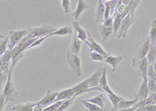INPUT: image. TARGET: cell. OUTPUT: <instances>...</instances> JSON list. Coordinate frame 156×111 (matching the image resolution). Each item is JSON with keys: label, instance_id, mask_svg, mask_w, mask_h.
Instances as JSON below:
<instances>
[{"label": "cell", "instance_id": "cell-2", "mask_svg": "<svg viewBox=\"0 0 156 111\" xmlns=\"http://www.w3.org/2000/svg\"><path fill=\"white\" fill-rule=\"evenodd\" d=\"M23 55V52H22L21 54H20L17 57L12 59V63L10 64V70H9V74H8L7 81L5 84V85L3 86V92H2V94H3L5 98V102H6V103L9 102H14L15 98L17 96V91H16L14 86H13L12 82V71L13 70V67H14L16 63L20 58H22Z\"/></svg>", "mask_w": 156, "mask_h": 111}, {"label": "cell", "instance_id": "cell-45", "mask_svg": "<svg viewBox=\"0 0 156 111\" xmlns=\"http://www.w3.org/2000/svg\"><path fill=\"white\" fill-rule=\"evenodd\" d=\"M153 67H154V70H155V72H156V61L154 63V64H153Z\"/></svg>", "mask_w": 156, "mask_h": 111}, {"label": "cell", "instance_id": "cell-22", "mask_svg": "<svg viewBox=\"0 0 156 111\" xmlns=\"http://www.w3.org/2000/svg\"><path fill=\"white\" fill-rule=\"evenodd\" d=\"M87 102H91V103H94L95 105H98L100 107L103 108L104 109V106H105V96L103 93H98L95 97L92 98H89V99H86Z\"/></svg>", "mask_w": 156, "mask_h": 111}, {"label": "cell", "instance_id": "cell-44", "mask_svg": "<svg viewBox=\"0 0 156 111\" xmlns=\"http://www.w3.org/2000/svg\"><path fill=\"white\" fill-rule=\"evenodd\" d=\"M33 111H43V109L42 107H41V106L37 102V104H36L35 106H34V108H33Z\"/></svg>", "mask_w": 156, "mask_h": 111}, {"label": "cell", "instance_id": "cell-40", "mask_svg": "<svg viewBox=\"0 0 156 111\" xmlns=\"http://www.w3.org/2000/svg\"><path fill=\"white\" fill-rule=\"evenodd\" d=\"M139 111H156V104L154 105H147L143 107L139 108Z\"/></svg>", "mask_w": 156, "mask_h": 111}, {"label": "cell", "instance_id": "cell-17", "mask_svg": "<svg viewBox=\"0 0 156 111\" xmlns=\"http://www.w3.org/2000/svg\"><path fill=\"white\" fill-rule=\"evenodd\" d=\"M156 104V93H151L149 94L147 98L144 99V100H140L136 104H135L133 106L135 109H139L140 107H143L144 106H147V105H154Z\"/></svg>", "mask_w": 156, "mask_h": 111}, {"label": "cell", "instance_id": "cell-28", "mask_svg": "<svg viewBox=\"0 0 156 111\" xmlns=\"http://www.w3.org/2000/svg\"><path fill=\"white\" fill-rule=\"evenodd\" d=\"M81 103L84 106L87 111H106L105 109L100 107L95 104L87 102V100H82Z\"/></svg>", "mask_w": 156, "mask_h": 111}, {"label": "cell", "instance_id": "cell-19", "mask_svg": "<svg viewBox=\"0 0 156 111\" xmlns=\"http://www.w3.org/2000/svg\"><path fill=\"white\" fill-rule=\"evenodd\" d=\"M80 47H81V41L80 39H78L77 37H76V32H75L73 34V38L72 39V42H71V45L68 51L71 53L78 55L79 52H80Z\"/></svg>", "mask_w": 156, "mask_h": 111}, {"label": "cell", "instance_id": "cell-36", "mask_svg": "<svg viewBox=\"0 0 156 111\" xmlns=\"http://www.w3.org/2000/svg\"><path fill=\"white\" fill-rule=\"evenodd\" d=\"M148 78V77H147ZM147 86H148V90L150 91V93H156V81L152 80L151 78H148L147 81Z\"/></svg>", "mask_w": 156, "mask_h": 111}, {"label": "cell", "instance_id": "cell-9", "mask_svg": "<svg viewBox=\"0 0 156 111\" xmlns=\"http://www.w3.org/2000/svg\"><path fill=\"white\" fill-rule=\"evenodd\" d=\"M58 94V91H52L51 90H48L45 95L39 102H37V103L42 108L51 105L52 103L55 102V99H56Z\"/></svg>", "mask_w": 156, "mask_h": 111}, {"label": "cell", "instance_id": "cell-46", "mask_svg": "<svg viewBox=\"0 0 156 111\" xmlns=\"http://www.w3.org/2000/svg\"><path fill=\"white\" fill-rule=\"evenodd\" d=\"M110 1H112V0H103V2H110Z\"/></svg>", "mask_w": 156, "mask_h": 111}, {"label": "cell", "instance_id": "cell-5", "mask_svg": "<svg viewBox=\"0 0 156 111\" xmlns=\"http://www.w3.org/2000/svg\"><path fill=\"white\" fill-rule=\"evenodd\" d=\"M150 44H151V40H150L149 36H147V37L143 38L135 47L134 58L141 59L146 57V56L149 51V48H150Z\"/></svg>", "mask_w": 156, "mask_h": 111}, {"label": "cell", "instance_id": "cell-39", "mask_svg": "<svg viewBox=\"0 0 156 111\" xmlns=\"http://www.w3.org/2000/svg\"><path fill=\"white\" fill-rule=\"evenodd\" d=\"M69 5H70L69 0H62L61 6H62V8L63 9L65 13H68L69 11Z\"/></svg>", "mask_w": 156, "mask_h": 111}, {"label": "cell", "instance_id": "cell-20", "mask_svg": "<svg viewBox=\"0 0 156 111\" xmlns=\"http://www.w3.org/2000/svg\"><path fill=\"white\" fill-rule=\"evenodd\" d=\"M73 95H74V90H73V88L62 90L61 91H58V94L56 97L55 102H58V101L61 100H66V99L73 98Z\"/></svg>", "mask_w": 156, "mask_h": 111}, {"label": "cell", "instance_id": "cell-14", "mask_svg": "<svg viewBox=\"0 0 156 111\" xmlns=\"http://www.w3.org/2000/svg\"><path fill=\"white\" fill-rule=\"evenodd\" d=\"M105 3L103 2V0H98V7L95 14L96 23H101L104 22V20H105Z\"/></svg>", "mask_w": 156, "mask_h": 111}, {"label": "cell", "instance_id": "cell-26", "mask_svg": "<svg viewBox=\"0 0 156 111\" xmlns=\"http://www.w3.org/2000/svg\"><path fill=\"white\" fill-rule=\"evenodd\" d=\"M37 102H27L24 104H18L12 108V111H33V108Z\"/></svg>", "mask_w": 156, "mask_h": 111}, {"label": "cell", "instance_id": "cell-18", "mask_svg": "<svg viewBox=\"0 0 156 111\" xmlns=\"http://www.w3.org/2000/svg\"><path fill=\"white\" fill-rule=\"evenodd\" d=\"M100 34L102 38V41H106L110 37L113 36V27L112 26H105V25H98Z\"/></svg>", "mask_w": 156, "mask_h": 111}, {"label": "cell", "instance_id": "cell-3", "mask_svg": "<svg viewBox=\"0 0 156 111\" xmlns=\"http://www.w3.org/2000/svg\"><path fill=\"white\" fill-rule=\"evenodd\" d=\"M27 30H28V32L24 37L27 39H30V38H41L43 36L49 34L55 31L56 29L50 25H42L38 27H29Z\"/></svg>", "mask_w": 156, "mask_h": 111}, {"label": "cell", "instance_id": "cell-24", "mask_svg": "<svg viewBox=\"0 0 156 111\" xmlns=\"http://www.w3.org/2000/svg\"><path fill=\"white\" fill-rule=\"evenodd\" d=\"M89 5L86 3L83 0H78V4L77 6H76V10L72 13V16L75 18V19H77L80 15L81 14V13L83 10H85L86 9H88Z\"/></svg>", "mask_w": 156, "mask_h": 111}, {"label": "cell", "instance_id": "cell-12", "mask_svg": "<svg viewBox=\"0 0 156 111\" xmlns=\"http://www.w3.org/2000/svg\"><path fill=\"white\" fill-rule=\"evenodd\" d=\"M73 90H74V95L73 97L79 96V95H83V94L87 93L89 91V81L88 78L85 79L84 81H83L82 82H80V84H76L74 87H73Z\"/></svg>", "mask_w": 156, "mask_h": 111}, {"label": "cell", "instance_id": "cell-15", "mask_svg": "<svg viewBox=\"0 0 156 111\" xmlns=\"http://www.w3.org/2000/svg\"><path fill=\"white\" fill-rule=\"evenodd\" d=\"M139 102V99L137 97L134 96L133 99L131 100H128V99H122V100L119 101L117 104V106L115 108H112V109H128V108L133 107L135 104H136Z\"/></svg>", "mask_w": 156, "mask_h": 111}, {"label": "cell", "instance_id": "cell-41", "mask_svg": "<svg viewBox=\"0 0 156 111\" xmlns=\"http://www.w3.org/2000/svg\"><path fill=\"white\" fill-rule=\"evenodd\" d=\"M5 103H6V102H5V96H4L3 94L1 93V95H0V111L3 110L4 106H5Z\"/></svg>", "mask_w": 156, "mask_h": 111}, {"label": "cell", "instance_id": "cell-8", "mask_svg": "<svg viewBox=\"0 0 156 111\" xmlns=\"http://www.w3.org/2000/svg\"><path fill=\"white\" fill-rule=\"evenodd\" d=\"M27 32H28L27 28L24 29V30H10L9 34V44H8V48L9 49H13L18 43L21 41L22 38L27 34Z\"/></svg>", "mask_w": 156, "mask_h": 111}, {"label": "cell", "instance_id": "cell-31", "mask_svg": "<svg viewBox=\"0 0 156 111\" xmlns=\"http://www.w3.org/2000/svg\"><path fill=\"white\" fill-rule=\"evenodd\" d=\"M89 55H90V60H97L101 61V62H105V56H104L101 54L98 53L97 52H93L92 50L89 51Z\"/></svg>", "mask_w": 156, "mask_h": 111}, {"label": "cell", "instance_id": "cell-30", "mask_svg": "<svg viewBox=\"0 0 156 111\" xmlns=\"http://www.w3.org/2000/svg\"><path fill=\"white\" fill-rule=\"evenodd\" d=\"M149 38L151 43H156V19L151 22V30L149 32Z\"/></svg>", "mask_w": 156, "mask_h": 111}, {"label": "cell", "instance_id": "cell-25", "mask_svg": "<svg viewBox=\"0 0 156 111\" xmlns=\"http://www.w3.org/2000/svg\"><path fill=\"white\" fill-rule=\"evenodd\" d=\"M115 18L113 19V24H112V27H113V36L112 37H115L119 30L121 27V23L122 20V13H116L115 14Z\"/></svg>", "mask_w": 156, "mask_h": 111}, {"label": "cell", "instance_id": "cell-35", "mask_svg": "<svg viewBox=\"0 0 156 111\" xmlns=\"http://www.w3.org/2000/svg\"><path fill=\"white\" fill-rule=\"evenodd\" d=\"M147 75L148 78H151L154 81H156V72L154 70V67H153V65L149 64L148 69H147Z\"/></svg>", "mask_w": 156, "mask_h": 111}, {"label": "cell", "instance_id": "cell-4", "mask_svg": "<svg viewBox=\"0 0 156 111\" xmlns=\"http://www.w3.org/2000/svg\"><path fill=\"white\" fill-rule=\"evenodd\" d=\"M66 63L69 66V69L75 75H81V69H80V59L78 55L71 53L69 51L66 54Z\"/></svg>", "mask_w": 156, "mask_h": 111}, {"label": "cell", "instance_id": "cell-11", "mask_svg": "<svg viewBox=\"0 0 156 111\" xmlns=\"http://www.w3.org/2000/svg\"><path fill=\"white\" fill-rule=\"evenodd\" d=\"M87 36H88V38H88L89 41H87V40L84 41H85L86 44H87V45L89 46V48H90V50H94V52H98V53L101 54V55H103L104 56H105V57H106V56H109V54H108V52H105V51L104 50V49H103V48H101V47L100 46V45H98V43L96 42L94 39H93L92 37L90 36V34H89L88 31H87Z\"/></svg>", "mask_w": 156, "mask_h": 111}, {"label": "cell", "instance_id": "cell-27", "mask_svg": "<svg viewBox=\"0 0 156 111\" xmlns=\"http://www.w3.org/2000/svg\"><path fill=\"white\" fill-rule=\"evenodd\" d=\"M72 34V28L69 26H63L60 28L56 29L55 31L49 34V37L51 35H66V34Z\"/></svg>", "mask_w": 156, "mask_h": 111}, {"label": "cell", "instance_id": "cell-42", "mask_svg": "<svg viewBox=\"0 0 156 111\" xmlns=\"http://www.w3.org/2000/svg\"><path fill=\"white\" fill-rule=\"evenodd\" d=\"M113 24V19H112V16L107 18V19H105L104 20V22H103V25L105 26H112Z\"/></svg>", "mask_w": 156, "mask_h": 111}, {"label": "cell", "instance_id": "cell-21", "mask_svg": "<svg viewBox=\"0 0 156 111\" xmlns=\"http://www.w3.org/2000/svg\"><path fill=\"white\" fill-rule=\"evenodd\" d=\"M122 59V56H106L105 59V63H108L112 66V71H115V68L117 67L118 64L120 63Z\"/></svg>", "mask_w": 156, "mask_h": 111}, {"label": "cell", "instance_id": "cell-43", "mask_svg": "<svg viewBox=\"0 0 156 111\" xmlns=\"http://www.w3.org/2000/svg\"><path fill=\"white\" fill-rule=\"evenodd\" d=\"M111 111H139V109H135L133 107L128 108V109H111Z\"/></svg>", "mask_w": 156, "mask_h": 111}, {"label": "cell", "instance_id": "cell-38", "mask_svg": "<svg viewBox=\"0 0 156 111\" xmlns=\"http://www.w3.org/2000/svg\"><path fill=\"white\" fill-rule=\"evenodd\" d=\"M8 74H9V73L2 71H1V73H0V85H1L2 88V86L5 85V84L6 83V81H7Z\"/></svg>", "mask_w": 156, "mask_h": 111}, {"label": "cell", "instance_id": "cell-1", "mask_svg": "<svg viewBox=\"0 0 156 111\" xmlns=\"http://www.w3.org/2000/svg\"><path fill=\"white\" fill-rule=\"evenodd\" d=\"M98 91L101 92H104L108 95V98H109L110 101L112 102L113 108H115L117 106V104L119 101L124 99V98L119 96V95H115L112 90L110 89L108 87V84H107V79H106V68L103 67V73L101 75V79H100V83L99 85L97 87H94V88H89V91Z\"/></svg>", "mask_w": 156, "mask_h": 111}, {"label": "cell", "instance_id": "cell-13", "mask_svg": "<svg viewBox=\"0 0 156 111\" xmlns=\"http://www.w3.org/2000/svg\"><path fill=\"white\" fill-rule=\"evenodd\" d=\"M103 73V68L100 67L92 75L88 77V81H89V87L90 88H94V87H97L99 85L100 83V79H101V75Z\"/></svg>", "mask_w": 156, "mask_h": 111}, {"label": "cell", "instance_id": "cell-32", "mask_svg": "<svg viewBox=\"0 0 156 111\" xmlns=\"http://www.w3.org/2000/svg\"><path fill=\"white\" fill-rule=\"evenodd\" d=\"M12 49H8V50L5 51L2 55H1L0 62L9 63V61L12 60Z\"/></svg>", "mask_w": 156, "mask_h": 111}, {"label": "cell", "instance_id": "cell-6", "mask_svg": "<svg viewBox=\"0 0 156 111\" xmlns=\"http://www.w3.org/2000/svg\"><path fill=\"white\" fill-rule=\"evenodd\" d=\"M132 66H133V68L136 70V71L138 73V75L141 78L147 77V69H148L149 66V63L148 61H147V58L144 57V59H141L133 58L132 59Z\"/></svg>", "mask_w": 156, "mask_h": 111}, {"label": "cell", "instance_id": "cell-34", "mask_svg": "<svg viewBox=\"0 0 156 111\" xmlns=\"http://www.w3.org/2000/svg\"><path fill=\"white\" fill-rule=\"evenodd\" d=\"M62 102H63V100L58 101V102H54V103L50 105V106H48V107H45L44 109H43V111H57L58 110V107L60 106V105L62 104Z\"/></svg>", "mask_w": 156, "mask_h": 111}, {"label": "cell", "instance_id": "cell-29", "mask_svg": "<svg viewBox=\"0 0 156 111\" xmlns=\"http://www.w3.org/2000/svg\"><path fill=\"white\" fill-rule=\"evenodd\" d=\"M9 36H3L1 35V42H0V55H2L4 52L6 51V48H8V44H9Z\"/></svg>", "mask_w": 156, "mask_h": 111}, {"label": "cell", "instance_id": "cell-7", "mask_svg": "<svg viewBox=\"0 0 156 111\" xmlns=\"http://www.w3.org/2000/svg\"><path fill=\"white\" fill-rule=\"evenodd\" d=\"M135 22V16L132 13H128L125 17H123L121 23V27L119 30L116 34V37L118 38H126V32L129 27Z\"/></svg>", "mask_w": 156, "mask_h": 111}, {"label": "cell", "instance_id": "cell-10", "mask_svg": "<svg viewBox=\"0 0 156 111\" xmlns=\"http://www.w3.org/2000/svg\"><path fill=\"white\" fill-rule=\"evenodd\" d=\"M147 81H148V78L147 77H144L142 78V83L140 84V88H139L138 91L136 93L135 96L137 97L140 100H144L145 98H147V96L150 94V91L148 90V86H147Z\"/></svg>", "mask_w": 156, "mask_h": 111}, {"label": "cell", "instance_id": "cell-33", "mask_svg": "<svg viewBox=\"0 0 156 111\" xmlns=\"http://www.w3.org/2000/svg\"><path fill=\"white\" fill-rule=\"evenodd\" d=\"M74 98H75L74 97H73V98L66 99V100H63V102H62V104H61L60 106L58 107V110L57 111H64V110H66V109H67L68 108H69L72 104H73Z\"/></svg>", "mask_w": 156, "mask_h": 111}, {"label": "cell", "instance_id": "cell-37", "mask_svg": "<svg viewBox=\"0 0 156 111\" xmlns=\"http://www.w3.org/2000/svg\"><path fill=\"white\" fill-rule=\"evenodd\" d=\"M49 37V35L48 34H47V35L45 36H43V37H41V38H38L37 40H36L35 41H34V43H32L31 45H30V46L28 47V48H33V47H35V46H37V45H39L40 44H41L42 41H44V40L46 39L47 38H48Z\"/></svg>", "mask_w": 156, "mask_h": 111}, {"label": "cell", "instance_id": "cell-23", "mask_svg": "<svg viewBox=\"0 0 156 111\" xmlns=\"http://www.w3.org/2000/svg\"><path fill=\"white\" fill-rule=\"evenodd\" d=\"M149 64L153 65L156 61V43H151L150 44V48L146 56Z\"/></svg>", "mask_w": 156, "mask_h": 111}, {"label": "cell", "instance_id": "cell-16", "mask_svg": "<svg viewBox=\"0 0 156 111\" xmlns=\"http://www.w3.org/2000/svg\"><path fill=\"white\" fill-rule=\"evenodd\" d=\"M72 26H73V29H74L75 32L76 34V37H77L78 39H80V41H86L88 38L87 36V30H84L83 28H82L80 26L79 23L76 21H73L72 23Z\"/></svg>", "mask_w": 156, "mask_h": 111}]
</instances>
